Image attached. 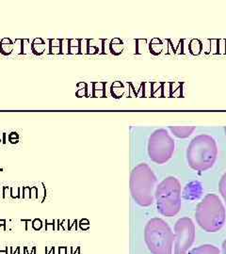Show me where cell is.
<instances>
[{
    "instance_id": "cell-1",
    "label": "cell",
    "mask_w": 226,
    "mask_h": 254,
    "mask_svg": "<svg viewBox=\"0 0 226 254\" xmlns=\"http://www.w3.org/2000/svg\"><path fill=\"white\" fill-rule=\"evenodd\" d=\"M218 156L216 140L208 135L195 137L188 147L187 161L193 171L203 172L211 168Z\"/></svg>"
},
{
    "instance_id": "cell-2",
    "label": "cell",
    "mask_w": 226,
    "mask_h": 254,
    "mask_svg": "<svg viewBox=\"0 0 226 254\" xmlns=\"http://www.w3.org/2000/svg\"><path fill=\"white\" fill-rule=\"evenodd\" d=\"M225 216V208L221 199L215 194H207L196 207V221L207 232L220 231L224 225Z\"/></svg>"
},
{
    "instance_id": "cell-3",
    "label": "cell",
    "mask_w": 226,
    "mask_h": 254,
    "mask_svg": "<svg viewBox=\"0 0 226 254\" xmlns=\"http://www.w3.org/2000/svg\"><path fill=\"white\" fill-rule=\"evenodd\" d=\"M155 183L157 177L147 164L141 163L133 169L130 180L131 194L139 205L147 207L154 203Z\"/></svg>"
},
{
    "instance_id": "cell-4",
    "label": "cell",
    "mask_w": 226,
    "mask_h": 254,
    "mask_svg": "<svg viewBox=\"0 0 226 254\" xmlns=\"http://www.w3.org/2000/svg\"><path fill=\"white\" fill-rule=\"evenodd\" d=\"M144 239L153 254H173L174 234L162 218L154 217L147 222L144 229Z\"/></svg>"
},
{
    "instance_id": "cell-5",
    "label": "cell",
    "mask_w": 226,
    "mask_h": 254,
    "mask_svg": "<svg viewBox=\"0 0 226 254\" xmlns=\"http://www.w3.org/2000/svg\"><path fill=\"white\" fill-rule=\"evenodd\" d=\"M154 199L159 214L172 217L181 208V183L173 176H169L158 183L154 191Z\"/></svg>"
},
{
    "instance_id": "cell-6",
    "label": "cell",
    "mask_w": 226,
    "mask_h": 254,
    "mask_svg": "<svg viewBox=\"0 0 226 254\" xmlns=\"http://www.w3.org/2000/svg\"><path fill=\"white\" fill-rule=\"evenodd\" d=\"M175 143L166 129L155 130L148 140V154L154 163L162 165L172 158Z\"/></svg>"
},
{
    "instance_id": "cell-7",
    "label": "cell",
    "mask_w": 226,
    "mask_h": 254,
    "mask_svg": "<svg viewBox=\"0 0 226 254\" xmlns=\"http://www.w3.org/2000/svg\"><path fill=\"white\" fill-rule=\"evenodd\" d=\"M195 240V225L191 218L181 217L174 225V254H187Z\"/></svg>"
},
{
    "instance_id": "cell-8",
    "label": "cell",
    "mask_w": 226,
    "mask_h": 254,
    "mask_svg": "<svg viewBox=\"0 0 226 254\" xmlns=\"http://www.w3.org/2000/svg\"><path fill=\"white\" fill-rule=\"evenodd\" d=\"M173 135L178 138H187L195 131V126H169Z\"/></svg>"
},
{
    "instance_id": "cell-9",
    "label": "cell",
    "mask_w": 226,
    "mask_h": 254,
    "mask_svg": "<svg viewBox=\"0 0 226 254\" xmlns=\"http://www.w3.org/2000/svg\"><path fill=\"white\" fill-rule=\"evenodd\" d=\"M188 254H221V251L216 246L204 244L192 249Z\"/></svg>"
},
{
    "instance_id": "cell-10",
    "label": "cell",
    "mask_w": 226,
    "mask_h": 254,
    "mask_svg": "<svg viewBox=\"0 0 226 254\" xmlns=\"http://www.w3.org/2000/svg\"><path fill=\"white\" fill-rule=\"evenodd\" d=\"M45 48L46 44L41 38H35L31 42V52L36 56H41V54H44Z\"/></svg>"
},
{
    "instance_id": "cell-11",
    "label": "cell",
    "mask_w": 226,
    "mask_h": 254,
    "mask_svg": "<svg viewBox=\"0 0 226 254\" xmlns=\"http://www.w3.org/2000/svg\"><path fill=\"white\" fill-rule=\"evenodd\" d=\"M13 51V42L10 38H3L0 41V53L4 56H9Z\"/></svg>"
},
{
    "instance_id": "cell-12",
    "label": "cell",
    "mask_w": 226,
    "mask_h": 254,
    "mask_svg": "<svg viewBox=\"0 0 226 254\" xmlns=\"http://www.w3.org/2000/svg\"><path fill=\"white\" fill-rule=\"evenodd\" d=\"M49 54L51 55L61 54V39L49 40Z\"/></svg>"
},
{
    "instance_id": "cell-13",
    "label": "cell",
    "mask_w": 226,
    "mask_h": 254,
    "mask_svg": "<svg viewBox=\"0 0 226 254\" xmlns=\"http://www.w3.org/2000/svg\"><path fill=\"white\" fill-rule=\"evenodd\" d=\"M218 190H220L222 199L226 203V172L221 176L220 183H218Z\"/></svg>"
},
{
    "instance_id": "cell-14",
    "label": "cell",
    "mask_w": 226,
    "mask_h": 254,
    "mask_svg": "<svg viewBox=\"0 0 226 254\" xmlns=\"http://www.w3.org/2000/svg\"><path fill=\"white\" fill-rule=\"evenodd\" d=\"M78 40H69V54H78L79 44Z\"/></svg>"
},
{
    "instance_id": "cell-15",
    "label": "cell",
    "mask_w": 226,
    "mask_h": 254,
    "mask_svg": "<svg viewBox=\"0 0 226 254\" xmlns=\"http://www.w3.org/2000/svg\"><path fill=\"white\" fill-rule=\"evenodd\" d=\"M23 48V39H17L13 42V51H15L18 55H22Z\"/></svg>"
},
{
    "instance_id": "cell-16",
    "label": "cell",
    "mask_w": 226,
    "mask_h": 254,
    "mask_svg": "<svg viewBox=\"0 0 226 254\" xmlns=\"http://www.w3.org/2000/svg\"><path fill=\"white\" fill-rule=\"evenodd\" d=\"M31 51V44H29V40L24 39L23 40V48H22V55H26Z\"/></svg>"
},
{
    "instance_id": "cell-17",
    "label": "cell",
    "mask_w": 226,
    "mask_h": 254,
    "mask_svg": "<svg viewBox=\"0 0 226 254\" xmlns=\"http://www.w3.org/2000/svg\"><path fill=\"white\" fill-rule=\"evenodd\" d=\"M61 54H69V40L61 39Z\"/></svg>"
},
{
    "instance_id": "cell-18",
    "label": "cell",
    "mask_w": 226,
    "mask_h": 254,
    "mask_svg": "<svg viewBox=\"0 0 226 254\" xmlns=\"http://www.w3.org/2000/svg\"><path fill=\"white\" fill-rule=\"evenodd\" d=\"M32 227H33V229L35 231H39L42 227V222L41 221V219H38V218H36V219H34L32 221Z\"/></svg>"
},
{
    "instance_id": "cell-19",
    "label": "cell",
    "mask_w": 226,
    "mask_h": 254,
    "mask_svg": "<svg viewBox=\"0 0 226 254\" xmlns=\"http://www.w3.org/2000/svg\"><path fill=\"white\" fill-rule=\"evenodd\" d=\"M221 254H226V239L222 242V246H221Z\"/></svg>"
},
{
    "instance_id": "cell-20",
    "label": "cell",
    "mask_w": 226,
    "mask_h": 254,
    "mask_svg": "<svg viewBox=\"0 0 226 254\" xmlns=\"http://www.w3.org/2000/svg\"><path fill=\"white\" fill-rule=\"evenodd\" d=\"M5 223H6L5 220H0V226H4V228H5Z\"/></svg>"
},
{
    "instance_id": "cell-21",
    "label": "cell",
    "mask_w": 226,
    "mask_h": 254,
    "mask_svg": "<svg viewBox=\"0 0 226 254\" xmlns=\"http://www.w3.org/2000/svg\"><path fill=\"white\" fill-rule=\"evenodd\" d=\"M224 133H225V136H226V126L224 127Z\"/></svg>"
},
{
    "instance_id": "cell-22",
    "label": "cell",
    "mask_w": 226,
    "mask_h": 254,
    "mask_svg": "<svg viewBox=\"0 0 226 254\" xmlns=\"http://www.w3.org/2000/svg\"><path fill=\"white\" fill-rule=\"evenodd\" d=\"M0 141H1V139H0Z\"/></svg>"
}]
</instances>
